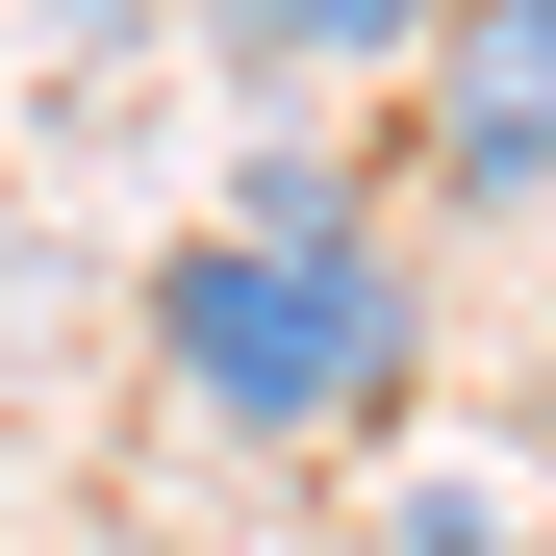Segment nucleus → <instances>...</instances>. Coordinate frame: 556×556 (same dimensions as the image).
Here are the masks:
<instances>
[{"label":"nucleus","mask_w":556,"mask_h":556,"mask_svg":"<svg viewBox=\"0 0 556 556\" xmlns=\"http://www.w3.org/2000/svg\"><path fill=\"white\" fill-rule=\"evenodd\" d=\"M152 380L203 405V430L329 455V430H380L430 380V304H405L380 228H177L152 253Z\"/></svg>","instance_id":"1"},{"label":"nucleus","mask_w":556,"mask_h":556,"mask_svg":"<svg viewBox=\"0 0 556 556\" xmlns=\"http://www.w3.org/2000/svg\"><path fill=\"white\" fill-rule=\"evenodd\" d=\"M405 26H430V0H203V51H228V76H278V102L405 76Z\"/></svg>","instance_id":"3"},{"label":"nucleus","mask_w":556,"mask_h":556,"mask_svg":"<svg viewBox=\"0 0 556 556\" xmlns=\"http://www.w3.org/2000/svg\"><path fill=\"white\" fill-rule=\"evenodd\" d=\"M405 152L455 203H556V0H430L405 26Z\"/></svg>","instance_id":"2"},{"label":"nucleus","mask_w":556,"mask_h":556,"mask_svg":"<svg viewBox=\"0 0 556 556\" xmlns=\"http://www.w3.org/2000/svg\"><path fill=\"white\" fill-rule=\"evenodd\" d=\"M380 556H506V506H405V531H380Z\"/></svg>","instance_id":"4"}]
</instances>
